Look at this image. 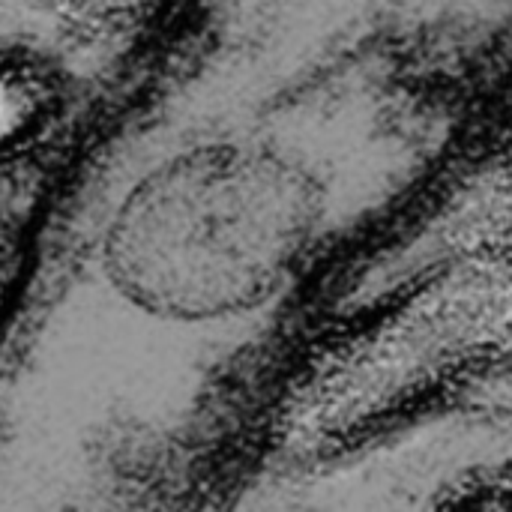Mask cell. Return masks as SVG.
Here are the masks:
<instances>
[{"label":"cell","mask_w":512,"mask_h":512,"mask_svg":"<svg viewBox=\"0 0 512 512\" xmlns=\"http://www.w3.org/2000/svg\"><path fill=\"white\" fill-rule=\"evenodd\" d=\"M324 219V189L273 150H210L141 183L111 231L117 282L174 315H222L291 279Z\"/></svg>","instance_id":"1"},{"label":"cell","mask_w":512,"mask_h":512,"mask_svg":"<svg viewBox=\"0 0 512 512\" xmlns=\"http://www.w3.org/2000/svg\"><path fill=\"white\" fill-rule=\"evenodd\" d=\"M510 351L512 258L462 252L309 375L288 408V435L318 456L366 447L450 402Z\"/></svg>","instance_id":"2"},{"label":"cell","mask_w":512,"mask_h":512,"mask_svg":"<svg viewBox=\"0 0 512 512\" xmlns=\"http://www.w3.org/2000/svg\"><path fill=\"white\" fill-rule=\"evenodd\" d=\"M66 87L51 60L30 48H0V165L30 156L57 126Z\"/></svg>","instance_id":"3"},{"label":"cell","mask_w":512,"mask_h":512,"mask_svg":"<svg viewBox=\"0 0 512 512\" xmlns=\"http://www.w3.org/2000/svg\"><path fill=\"white\" fill-rule=\"evenodd\" d=\"M39 6L81 42H114L159 18L168 0H39Z\"/></svg>","instance_id":"4"},{"label":"cell","mask_w":512,"mask_h":512,"mask_svg":"<svg viewBox=\"0 0 512 512\" xmlns=\"http://www.w3.org/2000/svg\"><path fill=\"white\" fill-rule=\"evenodd\" d=\"M459 246L471 255L512 258V156L498 165L459 222Z\"/></svg>","instance_id":"5"},{"label":"cell","mask_w":512,"mask_h":512,"mask_svg":"<svg viewBox=\"0 0 512 512\" xmlns=\"http://www.w3.org/2000/svg\"><path fill=\"white\" fill-rule=\"evenodd\" d=\"M438 510H512V465H477L459 471L432 498Z\"/></svg>","instance_id":"6"}]
</instances>
